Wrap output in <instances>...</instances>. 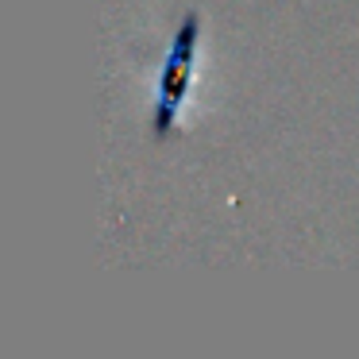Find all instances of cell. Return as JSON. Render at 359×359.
Segmentation results:
<instances>
[{"label": "cell", "mask_w": 359, "mask_h": 359, "mask_svg": "<svg viewBox=\"0 0 359 359\" xmlns=\"http://www.w3.org/2000/svg\"><path fill=\"white\" fill-rule=\"evenodd\" d=\"M197 32L201 20L186 16V24L178 27V43L174 55L163 70V86H158V101H155V116H151V135L166 140L178 124V112L186 109V93H189V78H194V55H197Z\"/></svg>", "instance_id": "cell-1"}]
</instances>
